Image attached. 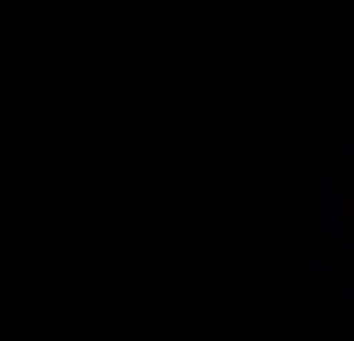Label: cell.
Segmentation results:
<instances>
[{"label":"cell","instance_id":"cell-1","mask_svg":"<svg viewBox=\"0 0 354 341\" xmlns=\"http://www.w3.org/2000/svg\"><path fill=\"white\" fill-rule=\"evenodd\" d=\"M348 237H354V203H348Z\"/></svg>","mask_w":354,"mask_h":341}]
</instances>
